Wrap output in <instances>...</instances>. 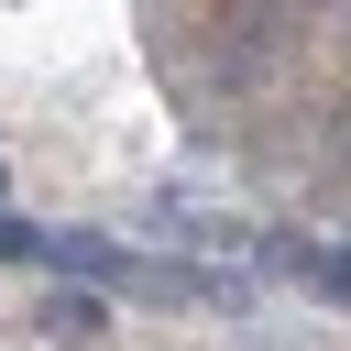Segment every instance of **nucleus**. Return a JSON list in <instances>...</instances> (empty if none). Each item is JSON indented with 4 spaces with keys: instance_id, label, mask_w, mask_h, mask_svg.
Returning <instances> with one entry per match:
<instances>
[{
    "instance_id": "1",
    "label": "nucleus",
    "mask_w": 351,
    "mask_h": 351,
    "mask_svg": "<svg viewBox=\"0 0 351 351\" xmlns=\"http://www.w3.org/2000/svg\"><path fill=\"white\" fill-rule=\"evenodd\" d=\"M274 263H285V274H307L318 296H340V307H351V241H274Z\"/></svg>"
}]
</instances>
